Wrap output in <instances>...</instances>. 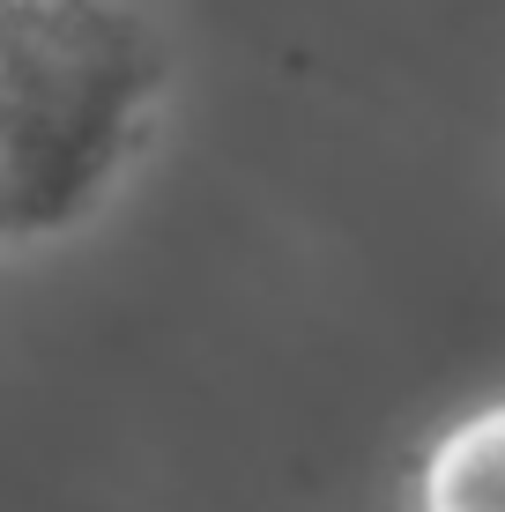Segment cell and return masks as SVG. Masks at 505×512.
<instances>
[{
	"label": "cell",
	"mask_w": 505,
	"mask_h": 512,
	"mask_svg": "<svg viewBox=\"0 0 505 512\" xmlns=\"http://www.w3.org/2000/svg\"><path fill=\"white\" fill-rule=\"evenodd\" d=\"M164 112L134 0H8V238L75 231Z\"/></svg>",
	"instance_id": "cell-1"
},
{
	"label": "cell",
	"mask_w": 505,
	"mask_h": 512,
	"mask_svg": "<svg viewBox=\"0 0 505 512\" xmlns=\"http://www.w3.org/2000/svg\"><path fill=\"white\" fill-rule=\"evenodd\" d=\"M409 512H505V401L446 423L409 475Z\"/></svg>",
	"instance_id": "cell-2"
}]
</instances>
